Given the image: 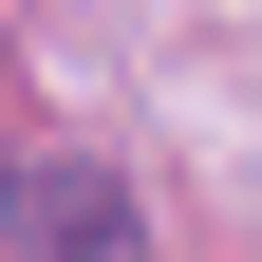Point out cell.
I'll return each instance as SVG.
<instances>
[{
  "instance_id": "cell-1",
  "label": "cell",
  "mask_w": 262,
  "mask_h": 262,
  "mask_svg": "<svg viewBox=\"0 0 262 262\" xmlns=\"http://www.w3.org/2000/svg\"><path fill=\"white\" fill-rule=\"evenodd\" d=\"M19 262H150V206H131V169H94V150H38V169H19Z\"/></svg>"
}]
</instances>
